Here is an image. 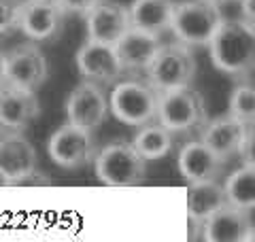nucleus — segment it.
Instances as JSON below:
<instances>
[{
	"label": "nucleus",
	"mask_w": 255,
	"mask_h": 242,
	"mask_svg": "<svg viewBox=\"0 0 255 242\" xmlns=\"http://www.w3.org/2000/svg\"><path fill=\"white\" fill-rule=\"evenodd\" d=\"M209 55L219 72L245 79L255 72V26L247 19H223L211 38Z\"/></svg>",
	"instance_id": "obj_1"
},
{
	"label": "nucleus",
	"mask_w": 255,
	"mask_h": 242,
	"mask_svg": "<svg viewBox=\"0 0 255 242\" xmlns=\"http://www.w3.org/2000/svg\"><path fill=\"white\" fill-rule=\"evenodd\" d=\"M223 23L217 0H183L177 2L170 30L181 43L189 47H206Z\"/></svg>",
	"instance_id": "obj_2"
},
{
	"label": "nucleus",
	"mask_w": 255,
	"mask_h": 242,
	"mask_svg": "<svg viewBox=\"0 0 255 242\" xmlns=\"http://www.w3.org/2000/svg\"><path fill=\"white\" fill-rule=\"evenodd\" d=\"M96 176L105 185L132 187L147 176V159L140 155L134 142H111L94 157Z\"/></svg>",
	"instance_id": "obj_3"
},
{
	"label": "nucleus",
	"mask_w": 255,
	"mask_h": 242,
	"mask_svg": "<svg viewBox=\"0 0 255 242\" xmlns=\"http://www.w3.org/2000/svg\"><path fill=\"white\" fill-rule=\"evenodd\" d=\"M111 115L126 125L140 127L157 117L159 92L151 83L142 81H122L109 96Z\"/></svg>",
	"instance_id": "obj_4"
},
{
	"label": "nucleus",
	"mask_w": 255,
	"mask_h": 242,
	"mask_svg": "<svg viewBox=\"0 0 255 242\" xmlns=\"http://www.w3.org/2000/svg\"><path fill=\"white\" fill-rule=\"evenodd\" d=\"M196 55L191 47L181 43H164L155 53L153 62L149 64L147 75L149 83L155 87L157 92L174 90V87L191 85L196 77Z\"/></svg>",
	"instance_id": "obj_5"
},
{
	"label": "nucleus",
	"mask_w": 255,
	"mask_h": 242,
	"mask_svg": "<svg viewBox=\"0 0 255 242\" xmlns=\"http://www.w3.org/2000/svg\"><path fill=\"white\" fill-rule=\"evenodd\" d=\"M157 119L174 134L196 130L206 123V104L202 94L191 85L159 92Z\"/></svg>",
	"instance_id": "obj_6"
},
{
	"label": "nucleus",
	"mask_w": 255,
	"mask_h": 242,
	"mask_svg": "<svg viewBox=\"0 0 255 242\" xmlns=\"http://www.w3.org/2000/svg\"><path fill=\"white\" fill-rule=\"evenodd\" d=\"M47 153L53 164L60 168H81L96 157V138L92 130H85L75 123H64L49 136L47 142Z\"/></svg>",
	"instance_id": "obj_7"
},
{
	"label": "nucleus",
	"mask_w": 255,
	"mask_h": 242,
	"mask_svg": "<svg viewBox=\"0 0 255 242\" xmlns=\"http://www.w3.org/2000/svg\"><path fill=\"white\" fill-rule=\"evenodd\" d=\"M111 113L109 96L105 87L94 81H83L79 83L66 98V117L70 123L81 125L85 130L96 132L107 121Z\"/></svg>",
	"instance_id": "obj_8"
},
{
	"label": "nucleus",
	"mask_w": 255,
	"mask_h": 242,
	"mask_svg": "<svg viewBox=\"0 0 255 242\" xmlns=\"http://www.w3.org/2000/svg\"><path fill=\"white\" fill-rule=\"evenodd\" d=\"M49 77V62L34 43L17 45L6 53V79L9 85L38 92Z\"/></svg>",
	"instance_id": "obj_9"
},
{
	"label": "nucleus",
	"mask_w": 255,
	"mask_h": 242,
	"mask_svg": "<svg viewBox=\"0 0 255 242\" xmlns=\"http://www.w3.org/2000/svg\"><path fill=\"white\" fill-rule=\"evenodd\" d=\"M66 15L58 0H23L19 30L34 43L53 40L60 36Z\"/></svg>",
	"instance_id": "obj_10"
},
{
	"label": "nucleus",
	"mask_w": 255,
	"mask_h": 242,
	"mask_svg": "<svg viewBox=\"0 0 255 242\" xmlns=\"http://www.w3.org/2000/svg\"><path fill=\"white\" fill-rule=\"evenodd\" d=\"M77 68L81 77L94 83H117L122 72L126 70L117 55L115 45L98 43L87 38L77 51Z\"/></svg>",
	"instance_id": "obj_11"
},
{
	"label": "nucleus",
	"mask_w": 255,
	"mask_h": 242,
	"mask_svg": "<svg viewBox=\"0 0 255 242\" xmlns=\"http://www.w3.org/2000/svg\"><path fill=\"white\" fill-rule=\"evenodd\" d=\"M85 23L90 40L117 45V40L132 28L130 9H126L119 2H113V0H98L85 13Z\"/></svg>",
	"instance_id": "obj_12"
},
{
	"label": "nucleus",
	"mask_w": 255,
	"mask_h": 242,
	"mask_svg": "<svg viewBox=\"0 0 255 242\" xmlns=\"http://www.w3.org/2000/svg\"><path fill=\"white\" fill-rule=\"evenodd\" d=\"M0 170L6 174L11 185L28 183L36 176V149L21 132H6L2 144H0Z\"/></svg>",
	"instance_id": "obj_13"
},
{
	"label": "nucleus",
	"mask_w": 255,
	"mask_h": 242,
	"mask_svg": "<svg viewBox=\"0 0 255 242\" xmlns=\"http://www.w3.org/2000/svg\"><path fill=\"white\" fill-rule=\"evenodd\" d=\"M41 115V102L36 92L23 87L4 85L0 90V125L9 132H23Z\"/></svg>",
	"instance_id": "obj_14"
},
{
	"label": "nucleus",
	"mask_w": 255,
	"mask_h": 242,
	"mask_svg": "<svg viewBox=\"0 0 255 242\" xmlns=\"http://www.w3.org/2000/svg\"><path fill=\"white\" fill-rule=\"evenodd\" d=\"M177 166H179L181 176L187 183L217 181L219 174H221L223 159L206 142L191 140V142H185L181 147Z\"/></svg>",
	"instance_id": "obj_15"
},
{
	"label": "nucleus",
	"mask_w": 255,
	"mask_h": 242,
	"mask_svg": "<svg viewBox=\"0 0 255 242\" xmlns=\"http://www.w3.org/2000/svg\"><path fill=\"white\" fill-rule=\"evenodd\" d=\"M249 211L226 204L204 221L202 236L209 242H247L253 230Z\"/></svg>",
	"instance_id": "obj_16"
},
{
	"label": "nucleus",
	"mask_w": 255,
	"mask_h": 242,
	"mask_svg": "<svg viewBox=\"0 0 255 242\" xmlns=\"http://www.w3.org/2000/svg\"><path fill=\"white\" fill-rule=\"evenodd\" d=\"M162 45L159 34L132 26L117 40L115 49L126 70H147Z\"/></svg>",
	"instance_id": "obj_17"
},
{
	"label": "nucleus",
	"mask_w": 255,
	"mask_h": 242,
	"mask_svg": "<svg viewBox=\"0 0 255 242\" xmlns=\"http://www.w3.org/2000/svg\"><path fill=\"white\" fill-rule=\"evenodd\" d=\"M247 130H249V125H247L245 121L236 119L228 113L226 117H217V119L209 121V123H204L200 140L209 144V147L226 161L241 151V144L247 136Z\"/></svg>",
	"instance_id": "obj_18"
},
{
	"label": "nucleus",
	"mask_w": 255,
	"mask_h": 242,
	"mask_svg": "<svg viewBox=\"0 0 255 242\" xmlns=\"http://www.w3.org/2000/svg\"><path fill=\"white\" fill-rule=\"evenodd\" d=\"M228 204L226 187L217 181H200L189 183L187 189V215L191 221L204 223L211 215H215Z\"/></svg>",
	"instance_id": "obj_19"
},
{
	"label": "nucleus",
	"mask_w": 255,
	"mask_h": 242,
	"mask_svg": "<svg viewBox=\"0 0 255 242\" xmlns=\"http://www.w3.org/2000/svg\"><path fill=\"white\" fill-rule=\"evenodd\" d=\"M174 6H177L174 0H134L130 6L132 26L155 34L170 30Z\"/></svg>",
	"instance_id": "obj_20"
},
{
	"label": "nucleus",
	"mask_w": 255,
	"mask_h": 242,
	"mask_svg": "<svg viewBox=\"0 0 255 242\" xmlns=\"http://www.w3.org/2000/svg\"><path fill=\"white\" fill-rule=\"evenodd\" d=\"M174 132L168 130L164 123H145L138 127V134L134 136V147L147 161H155L166 157L172 151Z\"/></svg>",
	"instance_id": "obj_21"
},
{
	"label": "nucleus",
	"mask_w": 255,
	"mask_h": 242,
	"mask_svg": "<svg viewBox=\"0 0 255 242\" xmlns=\"http://www.w3.org/2000/svg\"><path fill=\"white\" fill-rule=\"evenodd\" d=\"M228 196V204H232L243 211H251L255 208V168L243 164L223 183Z\"/></svg>",
	"instance_id": "obj_22"
},
{
	"label": "nucleus",
	"mask_w": 255,
	"mask_h": 242,
	"mask_svg": "<svg viewBox=\"0 0 255 242\" xmlns=\"http://www.w3.org/2000/svg\"><path fill=\"white\" fill-rule=\"evenodd\" d=\"M228 113L247 125L255 123V81L238 83L228 98Z\"/></svg>",
	"instance_id": "obj_23"
},
{
	"label": "nucleus",
	"mask_w": 255,
	"mask_h": 242,
	"mask_svg": "<svg viewBox=\"0 0 255 242\" xmlns=\"http://www.w3.org/2000/svg\"><path fill=\"white\" fill-rule=\"evenodd\" d=\"M21 6L23 0H0V34H9L19 28Z\"/></svg>",
	"instance_id": "obj_24"
},
{
	"label": "nucleus",
	"mask_w": 255,
	"mask_h": 242,
	"mask_svg": "<svg viewBox=\"0 0 255 242\" xmlns=\"http://www.w3.org/2000/svg\"><path fill=\"white\" fill-rule=\"evenodd\" d=\"M238 155L243 157V164L255 168V125L247 130V136H245V140L241 144V151H238Z\"/></svg>",
	"instance_id": "obj_25"
},
{
	"label": "nucleus",
	"mask_w": 255,
	"mask_h": 242,
	"mask_svg": "<svg viewBox=\"0 0 255 242\" xmlns=\"http://www.w3.org/2000/svg\"><path fill=\"white\" fill-rule=\"evenodd\" d=\"M66 13H87L98 0H58Z\"/></svg>",
	"instance_id": "obj_26"
},
{
	"label": "nucleus",
	"mask_w": 255,
	"mask_h": 242,
	"mask_svg": "<svg viewBox=\"0 0 255 242\" xmlns=\"http://www.w3.org/2000/svg\"><path fill=\"white\" fill-rule=\"evenodd\" d=\"M241 11H243V19L251 21L255 26V0H241Z\"/></svg>",
	"instance_id": "obj_27"
},
{
	"label": "nucleus",
	"mask_w": 255,
	"mask_h": 242,
	"mask_svg": "<svg viewBox=\"0 0 255 242\" xmlns=\"http://www.w3.org/2000/svg\"><path fill=\"white\" fill-rule=\"evenodd\" d=\"M4 85H9V79H6V53L0 49V90Z\"/></svg>",
	"instance_id": "obj_28"
},
{
	"label": "nucleus",
	"mask_w": 255,
	"mask_h": 242,
	"mask_svg": "<svg viewBox=\"0 0 255 242\" xmlns=\"http://www.w3.org/2000/svg\"><path fill=\"white\" fill-rule=\"evenodd\" d=\"M4 185H11V181L6 179V174L2 170H0V187H4Z\"/></svg>",
	"instance_id": "obj_29"
},
{
	"label": "nucleus",
	"mask_w": 255,
	"mask_h": 242,
	"mask_svg": "<svg viewBox=\"0 0 255 242\" xmlns=\"http://www.w3.org/2000/svg\"><path fill=\"white\" fill-rule=\"evenodd\" d=\"M6 132H9V130H6V127H4V125H0V144H2V140H4V136H6Z\"/></svg>",
	"instance_id": "obj_30"
},
{
	"label": "nucleus",
	"mask_w": 255,
	"mask_h": 242,
	"mask_svg": "<svg viewBox=\"0 0 255 242\" xmlns=\"http://www.w3.org/2000/svg\"><path fill=\"white\" fill-rule=\"evenodd\" d=\"M247 242H255V225H253V230L249 234V240H247Z\"/></svg>",
	"instance_id": "obj_31"
},
{
	"label": "nucleus",
	"mask_w": 255,
	"mask_h": 242,
	"mask_svg": "<svg viewBox=\"0 0 255 242\" xmlns=\"http://www.w3.org/2000/svg\"><path fill=\"white\" fill-rule=\"evenodd\" d=\"M217 2L221 4V2H232V0H217Z\"/></svg>",
	"instance_id": "obj_32"
}]
</instances>
